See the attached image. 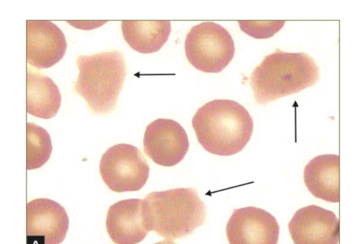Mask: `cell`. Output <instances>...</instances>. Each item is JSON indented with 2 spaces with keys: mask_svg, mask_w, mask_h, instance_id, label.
<instances>
[{
  "mask_svg": "<svg viewBox=\"0 0 359 244\" xmlns=\"http://www.w3.org/2000/svg\"><path fill=\"white\" fill-rule=\"evenodd\" d=\"M279 230L271 213L252 206L233 210L226 226L231 244H276Z\"/></svg>",
  "mask_w": 359,
  "mask_h": 244,
  "instance_id": "9c48e42d",
  "label": "cell"
},
{
  "mask_svg": "<svg viewBox=\"0 0 359 244\" xmlns=\"http://www.w3.org/2000/svg\"><path fill=\"white\" fill-rule=\"evenodd\" d=\"M26 84L27 113L43 119L54 117L61 105V94L54 81L48 76L27 68Z\"/></svg>",
  "mask_w": 359,
  "mask_h": 244,
  "instance_id": "5bb4252c",
  "label": "cell"
},
{
  "mask_svg": "<svg viewBox=\"0 0 359 244\" xmlns=\"http://www.w3.org/2000/svg\"><path fill=\"white\" fill-rule=\"evenodd\" d=\"M295 244L339 243V221L336 215L311 205L299 209L288 223Z\"/></svg>",
  "mask_w": 359,
  "mask_h": 244,
  "instance_id": "30bf717a",
  "label": "cell"
},
{
  "mask_svg": "<svg viewBox=\"0 0 359 244\" xmlns=\"http://www.w3.org/2000/svg\"><path fill=\"white\" fill-rule=\"evenodd\" d=\"M191 123L203 148L222 156L243 150L253 131L250 113L231 100H213L205 103L196 111Z\"/></svg>",
  "mask_w": 359,
  "mask_h": 244,
  "instance_id": "6da1fadb",
  "label": "cell"
},
{
  "mask_svg": "<svg viewBox=\"0 0 359 244\" xmlns=\"http://www.w3.org/2000/svg\"><path fill=\"white\" fill-rule=\"evenodd\" d=\"M67 41L62 31L53 22L26 21V60L38 69H48L64 57Z\"/></svg>",
  "mask_w": 359,
  "mask_h": 244,
  "instance_id": "8fae6325",
  "label": "cell"
},
{
  "mask_svg": "<svg viewBox=\"0 0 359 244\" xmlns=\"http://www.w3.org/2000/svg\"><path fill=\"white\" fill-rule=\"evenodd\" d=\"M304 182L314 197L339 202V156L323 154L311 159L304 168Z\"/></svg>",
  "mask_w": 359,
  "mask_h": 244,
  "instance_id": "4fadbf2b",
  "label": "cell"
},
{
  "mask_svg": "<svg viewBox=\"0 0 359 244\" xmlns=\"http://www.w3.org/2000/svg\"><path fill=\"white\" fill-rule=\"evenodd\" d=\"M76 65L79 73L74 90L90 111L102 116L114 111L127 74L122 53L108 50L80 55Z\"/></svg>",
  "mask_w": 359,
  "mask_h": 244,
  "instance_id": "277c9868",
  "label": "cell"
},
{
  "mask_svg": "<svg viewBox=\"0 0 359 244\" xmlns=\"http://www.w3.org/2000/svg\"><path fill=\"white\" fill-rule=\"evenodd\" d=\"M69 224L65 208L57 202L40 198L27 203V243H61L67 233Z\"/></svg>",
  "mask_w": 359,
  "mask_h": 244,
  "instance_id": "ba28073f",
  "label": "cell"
},
{
  "mask_svg": "<svg viewBox=\"0 0 359 244\" xmlns=\"http://www.w3.org/2000/svg\"><path fill=\"white\" fill-rule=\"evenodd\" d=\"M184 50L189 62L196 69L207 73L222 72L235 54L230 33L213 22L192 27L186 36Z\"/></svg>",
  "mask_w": 359,
  "mask_h": 244,
  "instance_id": "5b68a950",
  "label": "cell"
},
{
  "mask_svg": "<svg viewBox=\"0 0 359 244\" xmlns=\"http://www.w3.org/2000/svg\"><path fill=\"white\" fill-rule=\"evenodd\" d=\"M26 169L41 168L50 158L53 147L46 130L32 122L26 124Z\"/></svg>",
  "mask_w": 359,
  "mask_h": 244,
  "instance_id": "2e32d148",
  "label": "cell"
},
{
  "mask_svg": "<svg viewBox=\"0 0 359 244\" xmlns=\"http://www.w3.org/2000/svg\"><path fill=\"white\" fill-rule=\"evenodd\" d=\"M106 229L114 243L135 244L142 241L151 231L145 219L143 199L122 200L110 205Z\"/></svg>",
  "mask_w": 359,
  "mask_h": 244,
  "instance_id": "7c38bea8",
  "label": "cell"
},
{
  "mask_svg": "<svg viewBox=\"0 0 359 244\" xmlns=\"http://www.w3.org/2000/svg\"><path fill=\"white\" fill-rule=\"evenodd\" d=\"M150 231L168 243L191 235L203 224L206 206L194 188L152 191L143 198Z\"/></svg>",
  "mask_w": 359,
  "mask_h": 244,
  "instance_id": "3957f363",
  "label": "cell"
},
{
  "mask_svg": "<svg viewBox=\"0 0 359 244\" xmlns=\"http://www.w3.org/2000/svg\"><path fill=\"white\" fill-rule=\"evenodd\" d=\"M121 27L128 46L143 54L158 51L171 32L170 22L168 20H123Z\"/></svg>",
  "mask_w": 359,
  "mask_h": 244,
  "instance_id": "9a60e30c",
  "label": "cell"
},
{
  "mask_svg": "<svg viewBox=\"0 0 359 244\" xmlns=\"http://www.w3.org/2000/svg\"><path fill=\"white\" fill-rule=\"evenodd\" d=\"M100 173L111 191L121 193L140 190L149 175V166L141 151L128 144L110 147L102 156Z\"/></svg>",
  "mask_w": 359,
  "mask_h": 244,
  "instance_id": "8992f818",
  "label": "cell"
},
{
  "mask_svg": "<svg viewBox=\"0 0 359 244\" xmlns=\"http://www.w3.org/2000/svg\"><path fill=\"white\" fill-rule=\"evenodd\" d=\"M189 147L188 136L177 121L158 118L146 128L143 149L146 155L155 163L172 167L186 156Z\"/></svg>",
  "mask_w": 359,
  "mask_h": 244,
  "instance_id": "52a82bcc",
  "label": "cell"
},
{
  "mask_svg": "<svg viewBox=\"0 0 359 244\" xmlns=\"http://www.w3.org/2000/svg\"><path fill=\"white\" fill-rule=\"evenodd\" d=\"M319 77L320 69L309 55L277 48L253 69L250 80L257 103L264 104L311 87Z\"/></svg>",
  "mask_w": 359,
  "mask_h": 244,
  "instance_id": "7a4b0ae2",
  "label": "cell"
},
{
  "mask_svg": "<svg viewBox=\"0 0 359 244\" xmlns=\"http://www.w3.org/2000/svg\"><path fill=\"white\" fill-rule=\"evenodd\" d=\"M241 29L255 39L273 36L285 25V21H238Z\"/></svg>",
  "mask_w": 359,
  "mask_h": 244,
  "instance_id": "e0dca14e",
  "label": "cell"
}]
</instances>
